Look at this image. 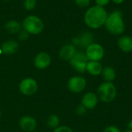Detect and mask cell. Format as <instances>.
Returning a JSON list of instances; mask_svg holds the SVG:
<instances>
[{
    "instance_id": "1",
    "label": "cell",
    "mask_w": 132,
    "mask_h": 132,
    "mask_svg": "<svg viewBox=\"0 0 132 132\" xmlns=\"http://www.w3.org/2000/svg\"><path fill=\"white\" fill-rule=\"evenodd\" d=\"M108 13L104 7L97 5L89 7L84 13V20L86 26L91 29H97L104 26Z\"/></svg>"
},
{
    "instance_id": "2",
    "label": "cell",
    "mask_w": 132,
    "mask_h": 132,
    "mask_svg": "<svg viewBox=\"0 0 132 132\" xmlns=\"http://www.w3.org/2000/svg\"><path fill=\"white\" fill-rule=\"evenodd\" d=\"M104 26L112 35H121L125 30V23L121 12L115 10L108 14Z\"/></svg>"
},
{
    "instance_id": "3",
    "label": "cell",
    "mask_w": 132,
    "mask_h": 132,
    "mask_svg": "<svg viewBox=\"0 0 132 132\" xmlns=\"http://www.w3.org/2000/svg\"><path fill=\"white\" fill-rule=\"evenodd\" d=\"M97 94L99 97V100L103 103H111L117 97V87L113 82L104 81L98 86Z\"/></svg>"
},
{
    "instance_id": "4",
    "label": "cell",
    "mask_w": 132,
    "mask_h": 132,
    "mask_svg": "<svg viewBox=\"0 0 132 132\" xmlns=\"http://www.w3.org/2000/svg\"><path fill=\"white\" fill-rule=\"evenodd\" d=\"M22 27L29 35H39L44 29V23L39 16L29 15L22 22Z\"/></svg>"
},
{
    "instance_id": "5",
    "label": "cell",
    "mask_w": 132,
    "mask_h": 132,
    "mask_svg": "<svg viewBox=\"0 0 132 132\" xmlns=\"http://www.w3.org/2000/svg\"><path fill=\"white\" fill-rule=\"evenodd\" d=\"M85 54L90 61H99L103 60L104 56V47L97 43H93L85 49Z\"/></svg>"
},
{
    "instance_id": "6",
    "label": "cell",
    "mask_w": 132,
    "mask_h": 132,
    "mask_svg": "<svg viewBox=\"0 0 132 132\" xmlns=\"http://www.w3.org/2000/svg\"><path fill=\"white\" fill-rule=\"evenodd\" d=\"M19 90L25 96H32L38 90V83L32 77H26L19 84Z\"/></svg>"
},
{
    "instance_id": "7",
    "label": "cell",
    "mask_w": 132,
    "mask_h": 132,
    "mask_svg": "<svg viewBox=\"0 0 132 132\" xmlns=\"http://www.w3.org/2000/svg\"><path fill=\"white\" fill-rule=\"evenodd\" d=\"M88 59L84 52H77L73 57L69 61L70 66L78 73H84L86 72Z\"/></svg>"
},
{
    "instance_id": "8",
    "label": "cell",
    "mask_w": 132,
    "mask_h": 132,
    "mask_svg": "<svg viewBox=\"0 0 132 132\" xmlns=\"http://www.w3.org/2000/svg\"><path fill=\"white\" fill-rule=\"evenodd\" d=\"M87 87V80L84 77L73 76L67 81L68 90L74 94H79L83 92Z\"/></svg>"
},
{
    "instance_id": "9",
    "label": "cell",
    "mask_w": 132,
    "mask_h": 132,
    "mask_svg": "<svg viewBox=\"0 0 132 132\" xmlns=\"http://www.w3.org/2000/svg\"><path fill=\"white\" fill-rule=\"evenodd\" d=\"M94 34L90 32H84L78 36H75L72 39V44L76 47H80L86 49L89 45L94 43Z\"/></svg>"
},
{
    "instance_id": "10",
    "label": "cell",
    "mask_w": 132,
    "mask_h": 132,
    "mask_svg": "<svg viewBox=\"0 0 132 132\" xmlns=\"http://www.w3.org/2000/svg\"><path fill=\"white\" fill-rule=\"evenodd\" d=\"M51 56L46 52H40L37 53L33 60V64L39 70H45L51 64Z\"/></svg>"
},
{
    "instance_id": "11",
    "label": "cell",
    "mask_w": 132,
    "mask_h": 132,
    "mask_svg": "<svg viewBox=\"0 0 132 132\" xmlns=\"http://www.w3.org/2000/svg\"><path fill=\"white\" fill-rule=\"evenodd\" d=\"M99 97L97 93L94 92H87L84 94L81 98L80 104L84 106L87 110H93L94 109L99 103Z\"/></svg>"
},
{
    "instance_id": "12",
    "label": "cell",
    "mask_w": 132,
    "mask_h": 132,
    "mask_svg": "<svg viewBox=\"0 0 132 132\" xmlns=\"http://www.w3.org/2000/svg\"><path fill=\"white\" fill-rule=\"evenodd\" d=\"M19 126L24 131L32 132L36 128L37 121L33 117L29 115H25L19 119Z\"/></svg>"
},
{
    "instance_id": "13",
    "label": "cell",
    "mask_w": 132,
    "mask_h": 132,
    "mask_svg": "<svg viewBox=\"0 0 132 132\" xmlns=\"http://www.w3.org/2000/svg\"><path fill=\"white\" fill-rule=\"evenodd\" d=\"M77 52V47L73 44L67 43L60 48L59 51V57L64 61H70Z\"/></svg>"
},
{
    "instance_id": "14",
    "label": "cell",
    "mask_w": 132,
    "mask_h": 132,
    "mask_svg": "<svg viewBox=\"0 0 132 132\" xmlns=\"http://www.w3.org/2000/svg\"><path fill=\"white\" fill-rule=\"evenodd\" d=\"M19 47V43L14 39H9L4 41L0 46L2 53L5 55H12L18 51Z\"/></svg>"
},
{
    "instance_id": "15",
    "label": "cell",
    "mask_w": 132,
    "mask_h": 132,
    "mask_svg": "<svg viewBox=\"0 0 132 132\" xmlns=\"http://www.w3.org/2000/svg\"><path fill=\"white\" fill-rule=\"evenodd\" d=\"M118 46L124 53L132 52V37L130 36H121L118 39Z\"/></svg>"
},
{
    "instance_id": "16",
    "label": "cell",
    "mask_w": 132,
    "mask_h": 132,
    "mask_svg": "<svg viewBox=\"0 0 132 132\" xmlns=\"http://www.w3.org/2000/svg\"><path fill=\"white\" fill-rule=\"evenodd\" d=\"M103 66L99 61H88L87 64L86 72L92 76H100L101 75L103 70Z\"/></svg>"
},
{
    "instance_id": "17",
    "label": "cell",
    "mask_w": 132,
    "mask_h": 132,
    "mask_svg": "<svg viewBox=\"0 0 132 132\" xmlns=\"http://www.w3.org/2000/svg\"><path fill=\"white\" fill-rule=\"evenodd\" d=\"M4 28L5 31H7L10 34H18L22 29V23L19 22L17 20L12 19L8 22H6L4 25Z\"/></svg>"
},
{
    "instance_id": "18",
    "label": "cell",
    "mask_w": 132,
    "mask_h": 132,
    "mask_svg": "<svg viewBox=\"0 0 132 132\" xmlns=\"http://www.w3.org/2000/svg\"><path fill=\"white\" fill-rule=\"evenodd\" d=\"M101 76L104 81L113 82L116 78V71L111 67H105L103 68Z\"/></svg>"
},
{
    "instance_id": "19",
    "label": "cell",
    "mask_w": 132,
    "mask_h": 132,
    "mask_svg": "<svg viewBox=\"0 0 132 132\" xmlns=\"http://www.w3.org/2000/svg\"><path fill=\"white\" fill-rule=\"evenodd\" d=\"M60 118L56 115V114H51L48 117L47 120H46V125L50 128L52 129H55L57 127L60 126Z\"/></svg>"
},
{
    "instance_id": "20",
    "label": "cell",
    "mask_w": 132,
    "mask_h": 132,
    "mask_svg": "<svg viewBox=\"0 0 132 132\" xmlns=\"http://www.w3.org/2000/svg\"><path fill=\"white\" fill-rule=\"evenodd\" d=\"M37 5V0H24L23 1V8L27 11L33 10Z\"/></svg>"
},
{
    "instance_id": "21",
    "label": "cell",
    "mask_w": 132,
    "mask_h": 132,
    "mask_svg": "<svg viewBox=\"0 0 132 132\" xmlns=\"http://www.w3.org/2000/svg\"><path fill=\"white\" fill-rule=\"evenodd\" d=\"M87 111V108L84 106H83L81 104H80L78 106H77V108L75 109V113L78 116H84V115H85Z\"/></svg>"
},
{
    "instance_id": "22",
    "label": "cell",
    "mask_w": 132,
    "mask_h": 132,
    "mask_svg": "<svg viewBox=\"0 0 132 132\" xmlns=\"http://www.w3.org/2000/svg\"><path fill=\"white\" fill-rule=\"evenodd\" d=\"M75 4L80 8H87L90 4V0H74Z\"/></svg>"
},
{
    "instance_id": "23",
    "label": "cell",
    "mask_w": 132,
    "mask_h": 132,
    "mask_svg": "<svg viewBox=\"0 0 132 132\" xmlns=\"http://www.w3.org/2000/svg\"><path fill=\"white\" fill-rule=\"evenodd\" d=\"M17 37H18V39H19V40H21V41H25V40L28 39V38L29 37V34L26 31H25L24 29H22V30L17 34Z\"/></svg>"
},
{
    "instance_id": "24",
    "label": "cell",
    "mask_w": 132,
    "mask_h": 132,
    "mask_svg": "<svg viewBox=\"0 0 132 132\" xmlns=\"http://www.w3.org/2000/svg\"><path fill=\"white\" fill-rule=\"evenodd\" d=\"M53 132H73L72 128L67 125H60L56 128H55Z\"/></svg>"
},
{
    "instance_id": "25",
    "label": "cell",
    "mask_w": 132,
    "mask_h": 132,
    "mask_svg": "<svg viewBox=\"0 0 132 132\" xmlns=\"http://www.w3.org/2000/svg\"><path fill=\"white\" fill-rule=\"evenodd\" d=\"M103 132H122L121 131V129L115 126V125H109V126H107L104 129Z\"/></svg>"
},
{
    "instance_id": "26",
    "label": "cell",
    "mask_w": 132,
    "mask_h": 132,
    "mask_svg": "<svg viewBox=\"0 0 132 132\" xmlns=\"http://www.w3.org/2000/svg\"><path fill=\"white\" fill-rule=\"evenodd\" d=\"M94 1L97 5L101 6V7H105L111 2V0H94Z\"/></svg>"
},
{
    "instance_id": "27",
    "label": "cell",
    "mask_w": 132,
    "mask_h": 132,
    "mask_svg": "<svg viewBox=\"0 0 132 132\" xmlns=\"http://www.w3.org/2000/svg\"><path fill=\"white\" fill-rule=\"evenodd\" d=\"M111 1L113 2L116 5H121V4H122L124 2L125 0H111Z\"/></svg>"
},
{
    "instance_id": "28",
    "label": "cell",
    "mask_w": 132,
    "mask_h": 132,
    "mask_svg": "<svg viewBox=\"0 0 132 132\" xmlns=\"http://www.w3.org/2000/svg\"><path fill=\"white\" fill-rule=\"evenodd\" d=\"M128 128L131 129L132 131V118L129 121V122H128Z\"/></svg>"
},
{
    "instance_id": "29",
    "label": "cell",
    "mask_w": 132,
    "mask_h": 132,
    "mask_svg": "<svg viewBox=\"0 0 132 132\" xmlns=\"http://www.w3.org/2000/svg\"><path fill=\"white\" fill-rule=\"evenodd\" d=\"M122 132H132V131H131V129L128 128L127 130H125L124 131H122Z\"/></svg>"
},
{
    "instance_id": "30",
    "label": "cell",
    "mask_w": 132,
    "mask_h": 132,
    "mask_svg": "<svg viewBox=\"0 0 132 132\" xmlns=\"http://www.w3.org/2000/svg\"><path fill=\"white\" fill-rule=\"evenodd\" d=\"M1 116H2V111H1V110H0V118H1Z\"/></svg>"
},
{
    "instance_id": "31",
    "label": "cell",
    "mask_w": 132,
    "mask_h": 132,
    "mask_svg": "<svg viewBox=\"0 0 132 132\" xmlns=\"http://www.w3.org/2000/svg\"><path fill=\"white\" fill-rule=\"evenodd\" d=\"M3 1H5V2H9V1H10V0H3Z\"/></svg>"
},
{
    "instance_id": "32",
    "label": "cell",
    "mask_w": 132,
    "mask_h": 132,
    "mask_svg": "<svg viewBox=\"0 0 132 132\" xmlns=\"http://www.w3.org/2000/svg\"><path fill=\"white\" fill-rule=\"evenodd\" d=\"M2 54V50H1V48H0V55Z\"/></svg>"
}]
</instances>
